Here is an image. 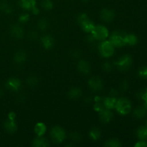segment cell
<instances>
[{
  "mask_svg": "<svg viewBox=\"0 0 147 147\" xmlns=\"http://www.w3.org/2000/svg\"><path fill=\"white\" fill-rule=\"evenodd\" d=\"M115 108L120 114L126 115L130 113L131 110V103L129 99L126 98H121L116 100Z\"/></svg>",
  "mask_w": 147,
  "mask_h": 147,
  "instance_id": "1",
  "label": "cell"
},
{
  "mask_svg": "<svg viewBox=\"0 0 147 147\" xmlns=\"http://www.w3.org/2000/svg\"><path fill=\"white\" fill-rule=\"evenodd\" d=\"M99 52L104 57H110L114 53V46L110 41H103L99 45Z\"/></svg>",
  "mask_w": 147,
  "mask_h": 147,
  "instance_id": "2",
  "label": "cell"
},
{
  "mask_svg": "<svg viewBox=\"0 0 147 147\" xmlns=\"http://www.w3.org/2000/svg\"><path fill=\"white\" fill-rule=\"evenodd\" d=\"M91 34L95 40H104L109 36V30L103 25L95 26L91 31Z\"/></svg>",
  "mask_w": 147,
  "mask_h": 147,
  "instance_id": "3",
  "label": "cell"
},
{
  "mask_svg": "<svg viewBox=\"0 0 147 147\" xmlns=\"http://www.w3.org/2000/svg\"><path fill=\"white\" fill-rule=\"evenodd\" d=\"M125 36L126 34L119 31L113 32L110 37V42L113 46L118 47H123L126 45L125 42Z\"/></svg>",
  "mask_w": 147,
  "mask_h": 147,
  "instance_id": "4",
  "label": "cell"
},
{
  "mask_svg": "<svg viewBox=\"0 0 147 147\" xmlns=\"http://www.w3.org/2000/svg\"><path fill=\"white\" fill-rule=\"evenodd\" d=\"M78 23L80 24L83 30L86 32H91L93 29L94 28L95 25L88 17L86 14H81L78 16Z\"/></svg>",
  "mask_w": 147,
  "mask_h": 147,
  "instance_id": "5",
  "label": "cell"
},
{
  "mask_svg": "<svg viewBox=\"0 0 147 147\" xmlns=\"http://www.w3.org/2000/svg\"><path fill=\"white\" fill-rule=\"evenodd\" d=\"M50 136L55 143H61L65 139V132L61 127L55 126L51 130Z\"/></svg>",
  "mask_w": 147,
  "mask_h": 147,
  "instance_id": "6",
  "label": "cell"
},
{
  "mask_svg": "<svg viewBox=\"0 0 147 147\" xmlns=\"http://www.w3.org/2000/svg\"><path fill=\"white\" fill-rule=\"evenodd\" d=\"M115 65L119 70H126L132 65V57L129 55H125L121 57L117 61L115 62Z\"/></svg>",
  "mask_w": 147,
  "mask_h": 147,
  "instance_id": "7",
  "label": "cell"
},
{
  "mask_svg": "<svg viewBox=\"0 0 147 147\" xmlns=\"http://www.w3.org/2000/svg\"><path fill=\"white\" fill-rule=\"evenodd\" d=\"M89 88L94 92H98L103 88V82L99 78L93 77L88 81Z\"/></svg>",
  "mask_w": 147,
  "mask_h": 147,
  "instance_id": "8",
  "label": "cell"
},
{
  "mask_svg": "<svg viewBox=\"0 0 147 147\" xmlns=\"http://www.w3.org/2000/svg\"><path fill=\"white\" fill-rule=\"evenodd\" d=\"M100 113V120L103 123H109L113 118V113L111 111L110 109H103Z\"/></svg>",
  "mask_w": 147,
  "mask_h": 147,
  "instance_id": "9",
  "label": "cell"
},
{
  "mask_svg": "<svg viewBox=\"0 0 147 147\" xmlns=\"http://www.w3.org/2000/svg\"><path fill=\"white\" fill-rule=\"evenodd\" d=\"M115 17V14L113 11L109 9H104L100 12V17L102 20L106 22L112 21Z\"/></svg>",
  "mask_w": 147,
  "mask_h": 147,
  "instance_id": "10",
  "label": "cell"
},
{
  "mask_svg": "<svg viewBox=\"0 0 147 147\" xmlns=\"http://www.w3.org/2000/svg\"><path fill=\"white\" fill-rule=\"evenodd\" d=\"M10 32H11V35L17 39L22 38L23 34H24V32H23L22 28L19 24H14L11 27Z\"/></svg>",
  "mask_w": 147,
  "mask_h": 147,
  "instance_id": "11",
  "label": "cell"
},
{
  "mask_svg": "<svg viewBox=\"0 0 147 147\" xmlns=\"http://www.w3.org/2000/svg\"><path fill=\"white\" fill-rule=\"evenodd\" d=\"M21 84L20 80L17 78H11L7 82V87L13 91H17L20 89Z\"/></svg>",
  "mask_w": 147,
  "mask_h": 147,
  "instance_id": "12",
  "label": "cell"
},
{
  "mask_svg": "<svg viewBox=\"0 0 147 147\" xmlns=\"http://www.w3.org/2000/svg\"><path fill=\"white\" fill-rule=\"evenodd\" d=\"M41 42L43 47L47 50L51 49L54 45V40L50 35H45L41 37Z\"/></svg>",
  "mask_w": 147,
  "mask_h": 147,
  "instance_id": "13",
  "label": "cell"
},
{
  "mask_svg": "<svg viewBox=\"0 0 147 147\" xmlns=\"http://www.w3.org/2000/svg\"><path fill=\"white\" fill-rule=\"evenodd\" d=\"M78 68L81 73L85 75L88 74L90 72V65L85 60H80L78 64Z\"/></svg>",
  "mask_w": 147,
  "mask_h": 147,
  "instance_id": "14",
  "label": "cell"
},
{
  "mask_svg": "<svg viewBox=\"0 0 147 147\" xmlns=\"http://www.w3.org/2000/svg\"><path fill=\"white\" fill-rule=\"evenodd\" d=\"M20 4L24 9H32L34 7H36L35 0H20Z\"/></svg>",
  "mask_w": 147,
  "mask_h": 147,
  "instance_id": "15",
  "label": "cell"
},
{
  "mask_svg": "<svg viewBox=\"0 0 147 147\" xmlns=\"http://www.w3.org/2000/svg\"><path fill=\"white\" fill-rule=\"evenodd\" d=\"M49 142L45 138L39 136V137L36 138L33 142V146L35 147H46L49 146Z\"/></svg>",
  "mask_w": 147,
  "mask_h": 147,
  "instance_id": "16",
  "label": "cell"
},
{
  "mask_svg": "<svg viewBox=\"0 0 147 147\" xmlns=\"http://www.w3.org/2000/svg\"><path fill=\"white\" fill-rule=\"evenodd\" d=\"M137 137L140 140L146 141L147 140V126H140L136 131Z\"/></svg>",
  "mask_w": 147,
  "mask_h": 147,
  "instance_id": "17",
  "label": "cell"
},
{
  "mask_svg": "<svg viewBox=\"0 0 147 147\" xmlns=\"http://www.w3.org/2000/svg\"><path fill=\"white\" fill-rule=\"evenodd\" d=\"M116 103V99L115 98V97H113V96L106 98H105L104 101H103V105H104V106L107 109H112L115 108Z\"/></svg>",
  "mask_w": 147,
  "mask_h": 147,
  "instance_id": "18",
  "label": "cell"
},
{
  "mask_svg": "<svg viewBox=\"0 0 147 147\" xmlns=\"http://www.w3.org/2000/svg\"><path fill=\"white\" fill-rule=\"evenodd\" d=\"M5 129L9 133H14L17 131V124L15 122L12 120H8L4 123Z\"/></svg>",
  "mask_w": 147,
  "mask_h": 147,
  "instance_id": "19",
  "label": "cell"
},
{
  "mask_svg": "<svg viewBox=\"0 0 147 147\" xmlns=\"http://www.w3.org/2000/svg\"><path fill=\"white\" fill-rule=\"evenodd\" d=\"M27 56H26V53L24 51H19L14 55V61L18 64H21L25 61Z\"/></svg>",
  "mask_w": 147,
  "mask_h": 147,
  "instance_id": "20",
  "label": "cell"
},
{
  "mask_svg": "<svg viewBox=\"0 0 147 147\" xmlns=\"http://www.w3.org/2000/svg\"><path fill=\"white\" fill-rule=\"evenodd\" d=\"M146 109L144 107H138L134 111V116H135V118L136 119H143L145 116H146Z\"/></svg>",
  "mask_w": 147,
  "mask_h": 147,
  "instance_id": "21",
  "label": "cell"
},
{
  "mask_svg": "<svg viewBox=\"0 0 147 147\" xmlns=\"http://www.w3.org/2000/svg\"><path fill=\"white\" fill-rule=\"evenodd\" d=\"M34 131L38 136H42L46 131V126L44 123H38L34 126Z\"/></svg>",
  "mask_w": 147,
  "mask_h": 147,
  "instance_id": "22",
  "label": "cell"
},
{
  "mask_svg": "<svg viewBox=\"0 0 147 147\" xmlns=\"http://www.w3.org/2000/svg\"><path fill=\"white\" fill-rule=\"evenodd\" d=\"M138 39L136 35L133 34H126L125 36V42H126V45H135L137 43Z\"/></svg>",
  "mask_w": 147,
  "mask_h": 147,
  "instance_id": "23",
  "label": "cell"
},
{
  "mask_svg": "<svg viewBox=\"0 0 147 147\" xmlns=\"http://www.w3.org/2000/svg\"><path fill=\"white\" fill-rule=\"evenodd\" d=\"M82 95V90L79 88H73L68 92V96L70 98H78Z\"/></svg>",
  "mask_w": 147,
  "mask_h": 147,
  "instance_id": "24",
  "label": "cell"
},
{
  "mask_svg": "<svg viewBox=\"0 0 147 147\" xmlns=\"http://www.w3.org/2000/svg\"><path fill=\"white\" fill-rule=\"evenodd\" d=\"M0 10L6 14H10L11 12V8L9 4L5 1L0 2Z\"/></svg>",
  "mask_w": 147,
  "mask_h": 147,
  "instance_id": "25",
  "label": "cell"
},
{
  "mask_svg": "<svg viewBox=\"0 0 147 147\" xmlns=\"http://www.w3.org/2000/svg\"><path fill=\"white\" fill-rule=\"evenodd\" d=\"M100 131L99 130L98 128H93L90 131V137L93 140L96 141L100 138Z\"/></svg>",
  "mask_w": 147,
  "mask_h": 147,
  "instance_id": "26",
  "label": "cell"
},
{
  "mask_svg": "<svg viewBox=\"0 0 147 147\" xmlns=\"http://www.w3.org/2000/svg\"><path fill=\"white\" fill-rule=\"evenodd\" d=\"M105 146H110V147H119L121 146L120 141L116 139H112L110 140L107 141L105 144Z\"/></svg>",
  "mask_w": 147,
  "mask_h": 147,
  "instance_id": "27",
  "label": "cell"
},
{
  "mask_svg": "<svg viewBox=\"0 0 147 147\" xmlns=\"http://www.w3.org/2000/svg\"><path fill=\"white\" fill-rule=\"evenodd\" d=\"M27 83H28V85L32 87H34V86H37V83H38V79L36 76H31L27 79Z\"/></svg>",
  "mask_w": 147,
  "mask_h": 147,
  "instance_id": "28",
  "label": "cell"
},
{
  "mask_svg": "<svg viewBox=\"0 0 147 147\" xmlns=\"http://www.w3.org/2000/svg\"><path fill=\"white\" fill-rule=\"evenodd\" d=\"M42 7L46 10H50L53 7V3L51 0H43L42 1Z\"/></svg>",
  "mask_w": 147,
  "mask_h": 147,
  "instance_id": "29",
  "label": "cell"
},
{
  "mask_svg": "<svg viewBox=\"0 0 147 147\" xmlns=\"http://www.w3.org/2000/svg\"><path fill=\"white\" fill-rule=\"evenodd\" d=\"M37 24H38V27L41 30H45L47 29V23L45 20H43V19L42 20H40V21L38 22V23H37Z\"/></svg>",
  "mask_w": 147,
  "mask_h": 147,
  "instance_id": "30",
  "label": "cell"
},
{
  "mask_svg": "<svg viewBox=\"0 0 147 147\" xmlns=\"http://www.w3.org/2000/svg\"><path fill=\"white\" fill-rule=\"evenodd\" d=\"M70 138H71L72 140L78 142H80V139H81V136L78 133H77V132H74V133H72L70 134Z\"/></svg>",
  "mask_w": 147,
  "mask_h": 147,
  "instance_id": "31",
  "label": "cell"
},
{
  "mask_svg": "<svg viewBox=\"0 0 147 147\" xmlns=\"http://www.w3.org/2000/svg\"><path fill=\"white\" fill-rule=\"evenodd\" d=\"M139 76L143 78H147V67H142L139 70Z\"/></svg>",
  "mask_w": 147,
  "mask_h": 147,
  "instance_id": "32",
  "label": "cell"
},
{
  "mask_svg": "<svg viewBox=\"0 0 147 147\" xmlns=\"http://www.w3.org/2000/svg\"><path fill=\"white\" fill-rule=\"evenodd\" d=\"M139 95H140V98L143 99L144 100V103H147V88L143 91L140 92Z\"/></svg>",
  "mask_w": 147,
  "mask_h": 147,
  "instance_id": "33",
  "label": "cell"
},
{
  "mask_svg": "<svg viewBox=\"0 0 147 147\" xmlns=\"http://www.w3.org/2000/svg\"><path fill=\"white\" fill-rule=\"evenodd\" d=\"M128 88H129V84H128L127 81L124 80V81H123L121 83L120 88L121 90H123V91H126V90L128 89Z\"/></svg>",
  "mask_w": 147,
  "mask_h": 147,
  "instance_id": "34",
  "label": "cell"
},
{
  "mask_svg": "<svg viewBox=\"0 0 147 147\" xmlns=\"http://www.w3.org/2000/svg\"><path fill=\"white\" fill-rule=\"evenodd\" d=\"M29 18H30V17H29V14H22V15H21L20 17V21L21 22H27L29 20Z\"/></svg>",
  "mask_w": 147,
  "mask_h": 147,
  "instance_id": "35",
  "label": "cell"
},
{
  "mask_svg": "<svg viewBox=\"0 0 147 147\" xmlns=\"http://www.w3.org/2000/svg\"><path fill=\"white\" fill-rule=\"evenodd\" d=\"M103 67V69H104L105 71H106V72H110L111 70H112V66L109 63H104Z\"/></svg>",
  "mask_w": 147,
  "mask_h": 147,
  "instance_id": "36",
  "label": "cell"
},
{
  "mask_svg": "<svg viewBox=\"0 0 147 147\" xmlns=\"http://www.w3.org/2000/svg\"><path fill=\"white\" fill-rule=\"evenodd\" d=\"M136 147H147V143L146 141L141 140L140 142H138L137 143L135 144Z\"/></svg>",
  "mask_w": 147,
  "mask_h": 147,
  "instance_id": "37",
  "label": "cell"
},
{
  "mask_svg": "<svg viewBox=\"0 0 147 147\" xmlns=\"http://www.w3.org/2000/svg\"><path fill=\"white\" fill-rule=\"evenodd\" d=\"M94 109L98 112H100L102 110H103V107L100 103H96V104L95 105Z\"/></svg>",
  "mask_w": 147,
  "mask_h": 147,
  "instance_id": "38",
  "label": "cell"
},
{
  "mask_svg": "<svg viewBox=\"0 0 147 147\" xmlns=\"http://www.w3.org/2000/svg\"><path fill=\"white\" fill-rule=\"evenodd\" d=\"M37 37V34L35 32H31L30 34V37L32 40H35Z\"/></svg>",
  "mask_w": 147,
  "mask_h": 147,
  "instance_id": "39",
  "label": "cell"
},
{
  "mask_svg": "<svg viewBox=\"0 0 147 147\" xmlns=\"http://www.w3.org/2000/svg\"><path fill=\"white\" fill-rule=\"evenodd\" d=\"M73 56L74 57H80V52L78 51V50H74L73 52Z\"/></svg>",
  "mask_w": 147,
  "mask_h": 147,
  "instance_id": "40",
  "label": "cell"
},
{
  "mask_svg": "<svg viewBox=\"0 0 147 147\" xmlns=\"http://www.w3.org/2000/svg\"><path fill=\"white\" fill-rule=\"evenodd\" d=\"M15 117H16L15 113H13V112H11V113L9 114V120L14 121V119H15Z\"/></svg>",
  "mask_w": 147,
  "mask_h": 147,
  "instance_id": "41",
  "label": "cell"
},
{
  "mask_svg": "<svg viewBox=\"0 0 147 147\" xmlns=\"http://www.w3.org/2000/svg\"><path fill=\"white\" fill-rule=\"evenodd\" d=\"M117 91H116V90H114V89H112L111 90V96H116V95H117Z\"/></svg>",
  "mask_w": 147,
  "mask_h": 147,
  "instance_id": "42",
  "label": "cell"
},
{
  "mask_svg": "<svg viewBox=\"0 0 147 147\" xmlns=\"http://www.w3.org/2000/svg\"><path fill=\"white\" fill-rule=\"evenodd\" d=\"M32 10L33 14H39V12H40V11H39V9H37L36 7H34V8H33Z\"/></svg>",
  "mask_w": 147,
  "mask_h": 147,
  "instance_id": "43",
  "label": "cell"
},
{
  "mask_svg": "<svg viewBox=\"0 0 147 147\" xmlns=\"http://www.w3.org/2000/svg\"><path fill=\"white\" fill-rule=\"evenodd\" d=\"M94 100L96 103H100V100H101V98L99 97V96H96V97L95 98Z\"/></svg>",
  "mask_w": 147,
  "mask_h": 147,
  "instance_id": "44",
  "label": "cell"
},
{
  "mask_svg": "<svg viewBox=\"0 0 147 147\" xmlns=\"http://www.w3.org/2000/svg\"><path fill=\"white\" fill-rule=\"evenodd\" d=\"M3 95V91L1 89H0V96H1Z\"/></svg>",
  "mask_w": 147,
  "mask_h": 147,
  "instance_id": "45",
  "label": "cell"
},
{
  "mask_svg": "<svg viewBox=\"0 0 147 147\" xmlns=\"http://www.w3.org/2000/svg\"><path fill=\"white\" fill-rule=\"evenodd\" d=\"M82 1H83V2H87V1H88L89 0H82Z\"/></svg>",
  "mask_w": 147,
  "mask_h": 147,
  "instance_id": "46",
  "label": "cell"
},
{
  "mask_svg": "<svg viewBox=\"0 0 147 147\" xmlns=\"http://www.w3.org/2000/svg\"><path fill=\"white\" fill-rule=\"evenodd\" d=\"M146 126H147V122H146Z\"/></svg>",
  "mask_w": 147,
  "mask_h": 147,
  "instance_id": "47",
  "label": "cell"
}]
</instances>
